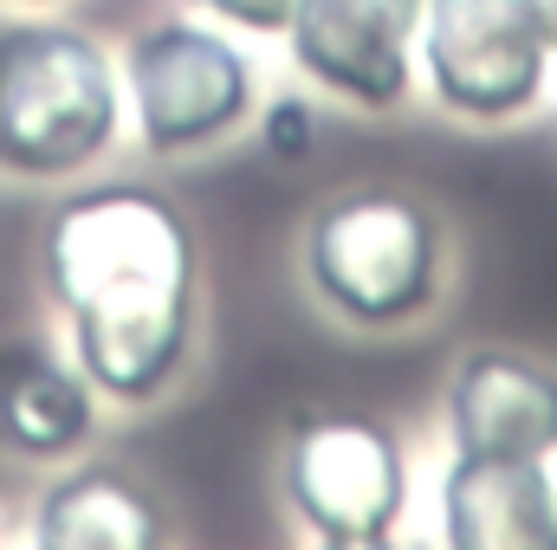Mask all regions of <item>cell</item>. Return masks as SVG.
<instances>
[{"instance_id": "cell-1", "label": "cell", "mask_w": 557, "mask_h": 550, "mask_svg": "<svg viewBox=\"0 0 557 550\" xmlns=\"http://www.w3.org/2000/svg\"><path fill=\"white\" fill-rule=\"evenodd\" d=\"M39 273L72 324V357L98 396L156 402L195 343V234L182 208L143 182H98L52 208Z\"/></svg>"}, {"instance_id": "cell-2", "label": "cell", "mask_w": 557, "mask_h": 550, "mask_svg": "<svg viewBox=\"0 0 557 550\" xmlns=\"http://www.w3.org/2000/svg\"><path fill=\"white\" fill-rule=\"evenodd\" d=\"M298 273L305 291L350 330L416 324L441 298L447 273L441 214L409 188H337L298 234Z\"/></svg>"}, {"instance_id": "cell-3", "label": "cell", "mask_w": 557, "mask_h": 550, "mask_svg": "<svg viewBox=\"0 0 557 550\" xmlns=\"http://www.w3.org/2000/svg\"><path fill=\"white\" fill-rule=\"evenodd\" d=\"M124 124L111 52L65 20L0 26V175L59 182L91 168Z\"/></svg>"}, {"instance_id": "cell-4", "label": "cell", "mask_w": 557, "mask_h": 550, "mask_svg": "<svg viewBox=\"0 0 557 550\" xmlns=\"http://www.w3.org/2000/svg\"><path fill=\"white\" fill-rule=\"evenodd\" d=\"M278 492L292 518L337 550H376L409 512V453L403 434L376 414L311 409L285 427Z\"/></svg>"}, {"instance_id": "cell-5", "label": "cell", "mask_w": 557, "mask_h": 550, "mask_svg": "<svg viewBox=\"0 0 557 550\" xmlns=\"http://www.w3.org/2000/svg\"><path fill=\"white\" fill-rule=\"evenodd\" d=\"M124 91L149 155H195L253 117L260 65L221 33V20H156L124 52Z\"/></svg>"}, {"instance_id": "cell-6", "label": "cell", "mask_w": 557, "mask_h": 550, "mask_svg": "<svg viewBox=\"0 0 557 550\" xmlns=\"http://www.w3.org/2000/svg\"><path fill=\"white\" fill-rule=\"evenodd\" d=\"M552 39L539 0H421L416 72L460 124H512L545 98Z\"/></svg>"}, {"instance_id": "cell-7", "label": "cell", "mask_w": 557, "mask_h": 550, "mask_svg": "<svg viewBox=\"0 0 557 550\" xmlns=\"http://www.w3.org/2000/svg\"><path fill=\"white\" fill-rule=\"evenodd\" d=\"M421 0H292L285 52L305 85L350 111H396L416 85Z\"/></svg>"}, {"instance_id": "cell-8", "label": "cell", "mask_w": 557, "mask_h": 550, "mask_svg": "<svg viewBox=\"0 0 557 550\" xmlns=\"http://www.w3.org/2000/svg\"><path fill=\"white\" fill-rule=\"evenodd\" d=\"M447 440L454 453L552 460L557 453V370L525 350H467L447 376Z\"/></svg>"}, {"instance_id": "cell-9", "label": "cell", "mask_w": 557, "mask_h": 550, "mask_svg": "<svg viewBox=\"0 0 557 550\" xmlns=\"http://www.w3.org/2000/svg\"><path fill=\"white\" fill-rule=\"evenodd\" d=\"M441 538L460 550H557L552 466L454 453L441 473Z\"/></svg>"}, {"instance_id": "cell-10", "label": "cell", "mask_w": 557, "mask_h": 550, "mask_svg": "<svg viewBox=\"0 0 557 550\" xmlns=\"http://www.w3.org/2000/svg\"><path fill=\"white\" fill-rule=\"evenodd\" d=\"M98 427V389L39 337H0V453L72 460Z\"/></svg>"}, {"instance_id": "cell-11", "label": "cell", "mask_w": 557, "mask_h": 550, "mask_svg": "<svg viewBox=\"0 0 557 550\" xmlns=\"http://www.w3.org/2000/svg\"><path fill=\"white\" fill-rule=\"evenodd\" d=\"M162 538L169 525L156 492L111 460L72 466L39 492V512H33V545L46 550H149Z\"/></svg>"}, {"instance_id": "cell-12", "label": "cell", "mask_w": 557, "mask_h": 550, "mask_svg": "<svg viewBox=\"0 0 557 550\" xmlns=\"http://www.w3.org/2000/svg\"><path fill=\"white\" fill-rule=\"evenodd\" d=\"M311 137H318V117H311V104L305 98H273L267 111H260V142L273 149L278 162H305L311 155Z\"/></svg>"}, {"instance_id": "cell-13", "label": "cell", "mask_w": 557, "mask_h": 550, "mask_svg": "<svg viewBox=\"0 0 557 550\" xmlns=\"http://www.w3.org/2000/svg\"><path fill=\"white\" fill-rule=\"evenodd\" d=\"M208 20L234 26V33H260V39H278L285 20H292V0H195Z\"/></svg>"}, {"instance_id": "cell-14", "label": "cell", "mask_w": 557, "mask_h": 550, "mask_svg": "<svg viewBox=\"0 0 557 550\" xmlns=\"http://www.w3.org/2000/svg\"><path fill=\"white\" fill-rule=\"evenodd\" d=\"M539 20H545V39H552V52H557V0H539Z\"/></svg>"}, {"instance_id": "cell-15", "label": "cell", "mask_w": 557, "mask_h": 550, "mask_svg": "<svg viewBox=\"0 0 557 550\" xmlns=\"http://www.w3.org/2000/svg\"><path fill=\"white\" fill-rule=\"evenodd\" d=\"M26 7H39V0H26Z\"/></svg>"}]
</instances>
